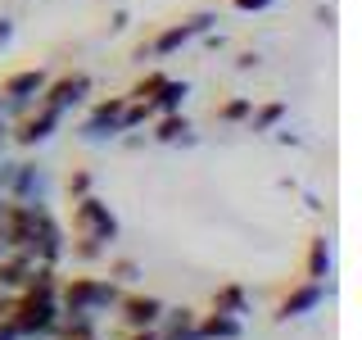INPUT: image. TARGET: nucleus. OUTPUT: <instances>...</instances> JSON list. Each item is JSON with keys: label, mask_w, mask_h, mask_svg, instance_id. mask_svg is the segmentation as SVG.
Segmentation results:
<instances>
[{"label": "nucleus", "mask_w": 362, "mask_h": 340, "mask_svg": "<svg viewBox=\"0 0 362 340\" xmlns=\"http://www.w3.org/2000/svg\"><path fill=\"white\" fill-rule=\"evenodd\" d=\"M145 272H141V264L136 259H113V268H109V281H118V286H136Z\"/></svg>", "instance_id": "6ab92c4d"}, {"label": "nucleus", "mask_w": 362, "mask_h": 340, "mask_svg": "<svg viewBox=\"0 0 362 340\" xmlns=\"http://www.w3.org/2000/svg\"><path fill=\"white\" fill-rule=\"evenodd\" d=\"M109 28H113V32H127V28H132V14H127V9H113Z\"/></svg>", "instance_id": "a878e982"}, {"label": "nucleus", "mask_w": 362, "mask_h": 340, "mask_svg": "<svg viewBox=\"0 0 362 340\" xmlns=\"http://www.w3.org/2000/svg\"><path fill=\"white\" fill-rule=\"evenodd\" d=\"M0 340H18V332H14V322H9V317L0 322Z\"/></svg>", "instance_id": "c85d7f7f"}, {"label": "nucleus", "mask_w": 362, "mask_h": 340, "mask_svg": "<svg viewBox=\"0 0 362 340\" xmlns=\"http://www.w3.org/2000/svg\"><path fill=\"white\" fill-rule=\"evenodd\" d=\"M100 254H105V245L90 241V236H77L73 241V259H82V264H90V259H100Z\"/></svg>", "instance_id": "412c9836"}, {"label": "nucleus", "mask_w": 362, "mask_h": 340, "mask_svg": "<svg viewBox=\"0 0 362 340\" xmlns=\"http://www.w3.org/2000/svg\"><path fill=\"white\" fill-rule=\"evenodd\" d=\"M150 141H158V145H199V132L190 128V118L186 113H158V118L150 123Z\"/></svg>", "instance_id": "9b49d317"}, {"label": "nucleus", "mask_w": 362, "mask_h": 340, "mask_svg": "<svg viewBox=\"0 0 362 340\" xmlns=\"http://www.w3.org/2000/svg\"><path fill=\"white\" fill-rule=\"evenodd\" d=\"M64 118H68V113H59V109H50V105H41V100H37V109H32V113H23L18 123H9V141L23 145V150H37V145H45L54 132L64 128Z\"/></svg>", "instance_id": "423d86ee"}, {"label": "nucleus", "mask_w": 362, "mask_h": 340, "mask_svg": "<svg viewBox=\"0 0 362 340\" xmlns=\"http://www.w3.org/2000/svg\"><path fill=\"white\" fill-rule=\"evenodd\" d=\"M213 309H218V313H231V317H245L249 313V295L240 286H222L218 295H213Z\"/></svg>", "instance_id": "dca6fc26"}, {"label": "nucleus", "mask_w": 362, "mask_h": 340, "mask_svg": "<svg viewBox=\"0 0 362 340\" xmlns=\"http://www.w3.org/2000/svg\"><path fill=\"white\" fill-rule=\"evenodd\" d=\"M249 132H258V136H267V132H276L281 123H286V105L281 100H267V105H254L249 109Z\"/></svg>", "instance_id": "4468645a"}, {"label": "nucleus", "mask_w": 362, "mask_h": 340, "mask_svg": "<svg viewBox=\"0 0 362 340\" xmlns=\"http://www.w3.org/2000/svg\"><path fill=\"white\" fill-rule=\"evenodd\" d=\"M73 232L90 236V241H100L109 249L118 241V218H113V209L100 196H82V200H73Z\"/></svg>", "instance_id": "7ed1b4c3"}, {"label": "nucleus", "mask_w": 362, "mask_h": 340, "mask_svg": "<svg viewBox=\"0 0 362 340\" xmlns=\"http://www.w3.org/2000/svg\"><path fill=\"white\" fill-rule=\"evenodd\" d=\"M122 105H127V96H109V100H95L90 105V113L82 118V128H77V136H82L86 145H109L122 136Z\"/></svg>", "instance_id": "39448f33"}, {"label": "nucleus", "mask_w": 362, "mask_h": 340, "mask_svg": "<svg viewBox=\"0 0 362 340\" xmlns=\"http://www.w3.org/2000/svg\"><path fill=\"white\" fill-rule=\"evenodd\" d=\"M272 5L276 0H231V9H240V14H267Z\"/></svg>", "instance_id": "5701e85b"}, {"label": "nucleus", "mask_w": 362, "mask_h": 340, "mask_svg": "<svg viewBox=\"0 0 362 340\" xmlns=\"http://www.w3.org/2000/svg\"><path fill=\"white\" fill-rule=\"evenodd\" d=\"M331 268H335V249L326 236H313V245H308V281H326L331 277Z\"/></svg>", "instance_id": "2eb2a0df"}, {"label": "nucleus", "mask_w": 362, "mask_h": 340, "mask_svg": "<svg viewBox=\"0 0 362 340\" xmlns=\"http://www.w3.org/2000/svg\"><path fill=\"white\" fill-rule=\"evenodd\" d=\"M213 28H218V14H213V9H195V14H186L181 23H168L154 41H145V50H150V60H168V55L186 50L190 41H199L204 32H213Z\"/></svg>", "instance_id": "f03ea898"}, {"label": "nucleus", "mask_w": 362, "mask_h": 340, "mask_svg": "<svg viewBox=\"0 0 362 340\" xmlns=\"http://www.w3.org/2000/svg\"><path fill=\"white\" fill-rule=\"evenodd\" d=\"M122 132H141V128H150L154 123V109H150V100H127L122 105Z\"/></svg>", "instance_id": "f3484780"}, {"label": "nucleus", "mask_w": 362, "mask_h": 340, "mask_svg": "<svg viewBox=\"0 0 362 340\" xmlns=\"http://www.w3.org/2000/svg\"><path fill=\"white\" fill-rule=\"evenodd\" d=\"M163 82H168L163 73H145L141 82H136V86L127 91V100H154V96H158V86H163Z\"/></svg>", "instance_id": "aec40b11"}, {"label": "nucleus", "mask_w": 362, "mask_h": 340, "mask_svg": "<svg viewBox=\"0 0 362 340\" xmlns=\"http://www.w3.org/2000/svg\"><path fill=\"white\" fill-rule=\"evenodd\" d=\"M195 332H199V340H240L245 336V322L240 317H231V313H204V317H195Z\"/></svg>", "instance_id": "f8f14e48"}, {"label": "nucleus", "mask_w": 362, "mask_h": 340, "mask_svg": "<svg viewBox=\"0 0 362 340\" xmlns=\"http://www.w3.org/2000/svg\"><path fill=\"white\" fill-rule=\"evenodd\" d=\"M68 196H73V200H82V196H90V173H86V168H77V173L68 177Z\"/></svg>", "instance_id": "4be33fe9"}, {"label": "nucleus", "mask_w": 362, "mask_h": 340, "mask_svg": "<svg viewBox=\"0 0 362 340\" xmlns=\"http://www.w3.org/2000/svg\"><path fill=\"white\" fill-rule=\"evenodd\" d=\"M326 295H331V286H326V281H303V286H294L286 300L276 304V322H290V317H308V313H317Z\"/></svg>", "instance_id": "9d476101"}, {"label": "nucleus", "mask_w": 362, "mask_h": 340, "mask_svg": "<svg viewBox=\"0 0 362 340\" xmlns=\"http://www.w3.org/2000/svg\"><path fill=\"white\" fill-rule=\"evenodd\" d=\"M90 86H95V82H90V73H64V77H50L37 100H41V105H50V109H59V113H73L90 96Z\"/></svg>", "instance_id": "0eeeda50"}, {"label": "nucleus", "mask_w": 362, "mask_h": 340, "mask_svg": "<svg viewBox=\"0 0 362 340\" xmlns=\"http://www.w3.org/2000/svg\"><path fill=\"white\" fill-rule=\"evenodd\" d=\"M14 32H18V23L9 18V14H0V50H9V45H14Z\"/></svg>", "instance_id": "b1692460"}, {"label": "nucleus", "mask_w": 362, "mask_h": 340, "mask_svg": "<svg viewBox=\"0 0 362 340\" xmlns=\"http://www.w3.org/2000/svg\"><path fill=\"white\" fill-rule=\"evenodd\" d=\"M5 141H9V123L0 118V145H5Z\"/></svg>", "instance_id": "c756f323"}, {"label": "nucleus", "mask_w": 362, "mask_h": 340, "mask_svg": "<svg viewBox=\"0 0 362 340\" xmlns=\"http://www.w3.org/2000/svg\"><path fill=\"white\" fill-rule=\"evenodd\" d=\"M54 300H59V313H90V317H100L105 309H113V304L122 300V286H118V281H105V277H73V281H59Z\"/></svg>", "instance_id": "f257e3e1"}, {"label": "nucleus", "mask_w": 362, "mask_h": 340, "mask_svg": "<svg viewBox=\"0 0 362 340\" xmlns=\"http://www.w3.org/2000/svg\"><path fill=\"white\" fill-rule=\"evenodd\" d=\"M113 309H118V317L132 327V332H141V327H158V317H163V309H168V304L158 300V295H145V290H136V295H122V300L113 304Z\"/></svg>", "instance_id": "1a4fd4ad"}, {"label": "nucleus", "mask_w": 362, "mask_h": 340, "mask_svg": "<svg viewBox=\"0 0 362 340\" xmlns=\"http://www.w3.org/2000/svg\"><path fill=\"white\" fill-rule=\"evenodd\" d=\"M249 109H254V100H249V96H231V100H222V105H218V123H245Z\"/></svg>", "instance_id": "a211bd4d"}, {"label": "nucleus", "mask_w": 362, "mask_h": 340, "mask_svg": "<svg viewBox=\"0 0 362 340\" xmlns=\"http://www.w3.org/2000/svg\"><path fill=\"white\" fill-rule=\"evenodd\" d=\"M50 191H54L50 168L14 159V173H9V181H5V191H0V196L14 200V204H50Z\"/></svg>", "instance_id": "20e7f679"}, {"label": "nucleus", "mask_w": 362, "mask_h": 340, "mask_svg": "<svg viewBox=\"0 0 362 340\" xmlns=\"http://www.w3.org/2000/svg\"><path fill=\"white\" fill-rule=\"evenodd\" d=\"M186 96H190V82H186V77H168V82L158 86V96L150 100L154 118H158V113H181V105H186Z\"/></svg>", "instance_id": "ddd939ff"}, {"label": "nucleus", "mask_w": 362, "mask_h": 340, "mask_svg": "<svg viewBox=\"0 0 362 340\" xmlns=\"http://www.w3.org/2000/svg\"><path fill=\"white\" fill-rule=\"evenodd\" d=\"M258 64H263L258 50H240V55H235V73H249V68H258Z\"/></svg>", "instance_id": "393cba45"}, {"label": "nucleus", "mask_w": 362, "mask_h": 340, "mask_svg": "<svg viewBox=\"0 0 362 340\" xmlns=\"http://www.w3.org/2000/svg\"><path fill=\"white\" fill-rule=\"evenodd\" d=\"M272 136H276V141H281V145H299V136H294L290 128H276V132H272Z\"/></svg>", "instance_id": "cd10ccee"}, {"label": "nucleus", "mask_w": 362, "mask_h": 340, "mask_svg": "<svg viewBox=\"0 0 362 340\" xmlns=\"http://www.w3.org/2000/svg\"><path fill=\"white\" fill-rule=\"evenodd\" d=\"M14 300H18V295H14V290H0V322H5V317H9V313H14Z\"/></svg>", "instance_id": "bb28decb"}, {"label": "nucleus", "mask_w": 362, "mask_h": 340, "mask_svg": "<svg viewBox=\"0 0 362 340\" xmlns=\"http://www.w3.org/2000/svg\"><path fill=\"white\" fill-rule=\"evenodd\" d=\"M68 254V236H64V227H59V218L50 213V204L37 213V236H32V259L37 264H59V259Z\"/></svg>", "instance_id": "6e6552de"}]
</instances>
